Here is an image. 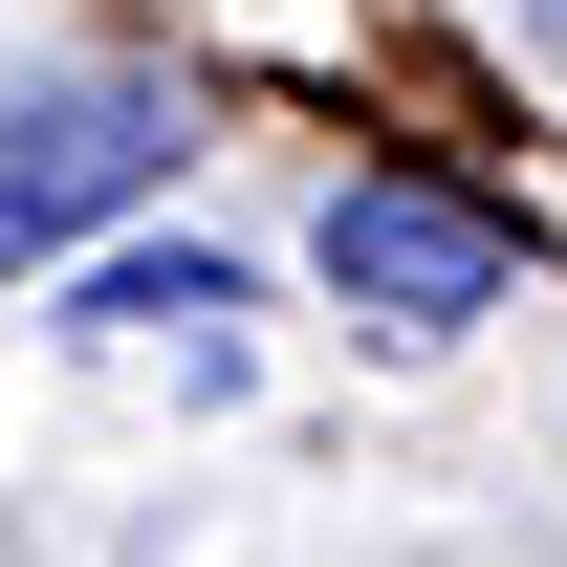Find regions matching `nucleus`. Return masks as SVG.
Masks as SVG:
<instances>
[{"label": "nucleus", "instance_id": "4", "mask_svg": "<svg viewBox=\"0 0 567 567\" xmlns=\"http://www.w3.org/2000/svg\"><path fill=\"white\" fill-rule=\"evenodd\" d=\"M546 22H567V0H546Z\"/></svg>", "mask_w": 567, "mask_h": 567}, {"label": "nucleus", "instance_id": "3", "mask_svg": "<svg viewBox=\"0 0 567 567\" xmlns=\"http://www.w3.org/2000/svg\"><path fill=\"white\" fill-rule=\"evenodd\" d=\"M240 306H262V284L218 262V240H87V284H66V328H110V350H240Z\"/></svg>", "mask_w": 567, "mask_h": 567}, {"label": "nucleus", "instance_id": "2", "mask_svg": "<svg viewBox=\"0 0 567 567\" xmlns=\"http://www.w3.org/2000/svg\"><path fill=\"white\" fill-rule=\"evenodd\" d=\"M175 153H197V87H153V66H66V87H22V110H0V284L87 262L132 197H175Z\"/></svg>", "mask_w": 567, "mask_h": 567}, {"label": "nucleus", "instance_id": "1", "mask_svg": "<svg viewBox=\"0 0 567 567\" xmlns=\"http://www.w3.org/2000/svg\"><path fill=\"white\" fill-rule=\"evenodd\" d=\"M306 262H328V306H350L371 350H458L502 284H524V218L458 197V175H415V153H350L306 197Z\"/></svg>", "mask_w": 567, "mask_h": 567}]
</instances>
